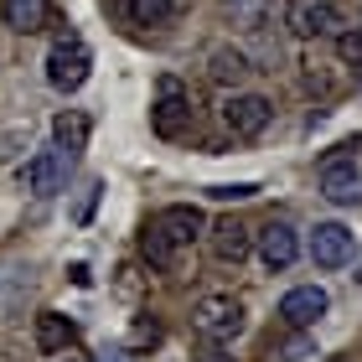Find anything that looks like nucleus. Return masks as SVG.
Instances as JSON below:
<instances>
[{
    "instance_id": "nucleus-1",
    "label": "nucleus",
    "mask_w": 362,
    "mask_h": 362,
    "mask_svg": "<svg viewBox=\"0 0 362 362\" xmlns=\"http://www.w3.org/2000/svg\"><path fill=\"white\" fill-rule=\"evenodd\" d=\"M88 68H93L88 42L78 37V31H62V37L52 42V52H47V83H52L57 93H78L88 83Z\"/></svg>"
},
{
    "instance_id": "nucleus-2",
    "label": "nucleus",
    "mask_w": 362,
    "mask_h": 362,
    "mask_svg": "<svg viewBox=\"0 0 362 362\" xmlns=\"http://www.w3.org/2000/svg\"><path fill=\"white\" fill-rule=\"evenodd\" d=\"M192 332L207 341V347H228L243 332V300L238 295H207L202 305L192 310Z\"/></svg>"
},
{
    "instance_id": "nucleus-3",
    "label": "nucleus",
    "mask_w": 362,
    "mask_h": 362,
    "mask_svg": "<svg viewBox=\"0 0 362 362\" xmlns=\"http://www.w3.org/2000/svg\"><path fill=\"white\" fill-rule=\"evenodd\" d=\"M73 151H62V145H47V151H37L21 166V187L31 197H57L62 187H68V171H73Z\"/></svg>"
},
{
    "instance_id": "nucleus-4",
    "label": "nucleus",
    "mask_w": 362,
    "mask_h": 362,
    "mask_svg": "<svg viewBox=\"0 0 362 362\" xmlns=\"http://www.w3.org/2000/svg\"><path fill=\"white\" fill-rule=\"evenodd\" d=\"M285 21L295 37H337L347 26V11L337 0H285Z\"/></svg>"
},
{
    "instance_id": "nucleus-5",
    "label": "nucleus",
    "mask_w": 362,
    "mask_h": 362,
    "mask_svg": "<svg viewBox=\"0 0 362 362\" xmlns=\"http://www.w3.org/2000/svg\"><path fill=\"white\" fill-rule=\"evenodd\" d=\"M187 124H192V98L187 88L176 83V78H160V93H156V104H151V129L160 140H181L187 135Z\"/></svg>"
},
{
    "instance_id": "nucleus-6",
    "label": "nucleus",
    "mask_w": 362,
    "mask_h": 362,
    "mask_svg": "<svg viewBox=\"0 0 362 362\" xmlns=\"http://www.w3.org/2000/svg\"><path fill=\"white\" fill-rule=\"evenodd\" d=\"M274 119V104L264 93H228L223 98V124L233 129L238 140H254V135H264Z\"/></svg>"
},
{
    "instance_id": "nucleus-7",
    "label": "nucleus",
    "mask_w": 362,
    "mask_h": 362,
    "mask_svg": "<svg viewBox=\"0 0 362 362\" xmlns=\"http://www.w3.org/2000/svg\"><path fill=\"white\" fill-rule=\"evenodd\" d=\"M357 249V238H352V228H341V223H316V233H310V259H316V269H341L352 259Z\"/></svg>"
},
{
    "instance_id": "nucleus-8",
    "label": "nucleus",
    "mask_w": 362,
    "mask_h": 362,
    "mask_svg": "<svg viewBox=\"0 0 362 362\" xmlns=\"http://www.w3.org/2000/svg\"><path fill=\"white\" fill-rule=\"evenodd\" d=\"M326 290L321 285H295L285 300H279V321L285 326H295V332H305V326H316L321 316H326Z\"/></svg>"
},
{
    "instance_id": "nucleus-9",
    "label": "nucleus",
    "mask_w": 362,
    "mask_h": 362,
    "mask_svg": "<svg viewBox=\"0 0 362 362\" xmlns=\"http://www.w3.org/2000/svg\"><path fill=\"white\" fill-rule=\"evenodd\" d=\"M321 197H326V202H337V207H352V202H357V197H362L357 156H347V160H326V166H321Z\"/></svg>"
},
{
    "instance_id": "nucleus-10",
    "label": "nucleus",
    "mask_w": 362,
    "mask_h": 362,
    "mask_svg": "<svg viewBox=\"0 0 362 362\" xmlns=\"http://www.w3.org/2000/svg\"><path fill=\"white\" fill-rule=\"evenodd\" d=\"M160 233H166L176 249H187V243H197L207 233V218H202V207H187V202H176V207H160L156 218H151Z\"/></svg>"
},
{
    "instance_id": "nucleus-11",
    "label": "nucleus",
    "mask_w": 362,
    "mask_h": 362,
    "mask_svg": "<svg viewBox=\"0 0 362 362\" xmlns=\"http://www.w3.org/2000/svg\"><path fill=\"white\" fill-rule=\"evenodd\" d=\"M259 259H264L269 269H290L295 259H300V238H295V228L269 218L264 228H259Z\"/></svg>"
},
{
    "instance_id": "nucleus-12",
    "label": "nucleus",
    "mask_w": 362,
    "mask_h": 362,
    "mask_svg": "<svg viewBox=\"0 0 362 362\" xmlns=\"http://www.w3.org/2000/svg\"><path fill=\"white\" fill-rule=\"evenodd\" d=\"M207 238H212V254H218V264H243V259H249V249H254V233H249L238 218L212 223Z\"/></svg>"
},
{
    "instance_id": "nucleus-13",
    "label": "nucleus",
    "mask_w": 362,
    "mask_h": 362,
    "mask_svg": "<svg viewBox=\"0 0 362 362\" xmlns=\"http://www.w3.org/2000/svg\"><path fill=\"white\" fill-rule=\"evenodd\" d=\"M0 21L11 31H21V37L47 31L52 26V0H0Z\"/></svg>"
},
{
    "instance_id": "nucleus-14",
    "label": "nucleus",
    "mask_w": 362,
    "mask_h": 362,
    "mask_svg": "<svg viewBox=\"0 0 362 362\" xmlns=\"http://www.w3.org/2000/svg\"><path fill=\"white\" fill-rule=\"evenodd\" d=\"M88 129H93V124H88L83 109H62L57 119H52V145H62V151L78 156V151L88 145Z\"/></svg>"
},
{
    "instance_id": "nucleus-15",
    "label": "nucleus",
    "mask_w": 362,
    "mask_h": 362,
    "mask_svg": "<svg viewBox=\"0 0 362 362\" xmlns=\"http://www.w3.org/2000/svg\"><path fill=\"white\" fill-rule=\"evenodd\" d=\"M31 295V269L26 264H6L0 269V316H16Z\"/></svg>"
},
{
    "instance_id": "nucleus-16",
    "label": "nucleus",
    "mask_w": 362,
    "mask_h": 362,
    "mask_svg": "<svg viewBox=\"0 0 362 362\" xmlns=\"http://www.w3.org/2000/svg\"><path fill=\"white\" fill-rule=\"evenodd\" d=\"M140 254L151 259V269H160V274H171V269L181 264V249H176L166 233H160L156 223H145V233H140Z\"/></svg>"
},
{
    "instance_id": "nucleus-17",
    "label": "nucleus",
    "mask_w": 362,
    "mask_h": 362,
    "mask_svg": "<svg viewBox=\"0 0 362 362\" xmlns=\"http://www.w3.org/2000/svg\"><path fill=\"white\" fill-rule=\"evenodd\" d=\"M73 337H78V326L68 316H57V310H42V316H37V347L42 352H62Z\"/></svg>"
},
{
    "instance_id": "nucleus-18",
    "label": "nucleus",
    "mask_w": 362,
    "mask_h": 362,
    "mask_svg": "<svg viewBox=\"0 0 362 362\" xmlns=\"http://www.w3.org/2000/svg\"><path fill=\"white\" fill-rule=\"evenodd\" d=\"M269 11H274V0H228V21L238 31H264Z\"/></svg>"
},
{
    "instance_id": "nucleus-19",
    "label": "nucleus",
    "mask_w": 362,
    "mask_h": 362,
    "mask_svg": "<svg viewBox=\"0 0 362 362\" xmlns=\"http://www.w3.org/2000/svg\"><path fill=\"white\" fill-rule=\"evenodd\" d=\"M124 11L135 26H166L176 16V0H124Z\"/></svg>"
},
{
    "instance_id": "nucleus-20",
    "label": "nucleus",
    "mask_w": 362,
    "mask_h": 362,
    "mask_svg": "<svg viewBox=\"0 0 362 362\" xmlns=\"http://www.w3.org/2000/svg\"><path fill=\"white\" fill-rule=\"evenodd\" d=\"M212 78H218V83H243V78H249V57L218 47V52H212Z\"/></svg>"
},
{
    "instance_id": "nucleus-21",
    "label": "nucleus",
    "mask_w": 362,
    "mask_h": 362,
    "mask_svg": "<svg viewBox=\"0 0 362 362\" xmlns=\"http://www.w3.org/2000/svg\"><path fill=\"white\" fill-rule=\"evenodd\" d=\"M337 52H341V62H357L362 68V26H341L337 31Z\"/></svg>"
},
{
    "instance_id": "nucleus-22",
    "label": "nucleus",
    "mask_w": 362,
    "mask_h": 362,
    "mask_svg": "<svg viewBox=\"0 0 362 362\" xmlns=\"http://www.w3.org/2000/svg\"><path fill=\"white\" fill-rule=\"evenodd\" d=\"M254 192H259L254 181H243V187H212V197H218V202H249Z\"/></svg>"
},
{
    "instance_id": "nucleus-23",
    "label": "nucleus",
    "mask_w": 362,
    "mask_h": 362,
    "mask_svg": "<svg viewBox=\"0 0 362 362\" xmlns=\"http://www.w3.org/2000/svg\"><path fill=\"white\" fill-rule=\"evenodd\" d=\"M98 192H104V187H98V181H88V192H83V202H78V212H73V218H78V223H88V212H93V202H98Z\"/></svg>"
},
{
    "instance_id": "nucleus-24",
    "label": "nucleus",
    "mask_w": 362,
    "mask_h": 362,
    "mask_svg": "<svg viewBox=\"0 0 362 362\" xmlns=\"http://www.w3.org/2000/svg\"><path fill=\"white\" fill-rule=\"evenodd\" d=\"M145 341H151V347L160 341V326H156V321H140V326H135V347H145Z\"/></svg>"
},
{
    "instance_id": "nucleus-25",
    "label": "nucleus",
    "mask_w": 362,
    "mask_h": 362,
    "mask_svg": "<svg viewBox=\"0 0 362 362\" xmlns=\"http://www.w3.org/2000/svg\"><path fill=\"white\" fill-rule=\"evenodd\" d=\"M98 362H135V357H129V347H104Z\"/></svg>"
},
{
    "instance_id": "nucleus-26",
    "label": "nucleus",
    "mask_w": 362,
    "mask_h": 362,
    "mask_svg": "<svg viewBox=\"0 0 362 362\" xmlns=\"http://www.w3.org/2000/svg\"><path fill=\"white\" fill-rule=\"evenodd\" d=\"M202 362H233V357H202Z\"/></svg>"
},
{
    "instance_id": "nucleus-27",
    "label": "nucleus",
    "mask_w": 362,
    "mask_h": 362,
    "mask_svg": "<svg viewBox=\"0 0 362 362\" xmlns=\"http://www.w3.org/2000/svg\"><path fill=\"white\" fill-rule=\"evenodd\" d=\"M352 279H362V254H357V274H352Z\"/></svg>"
}]
</instances>
